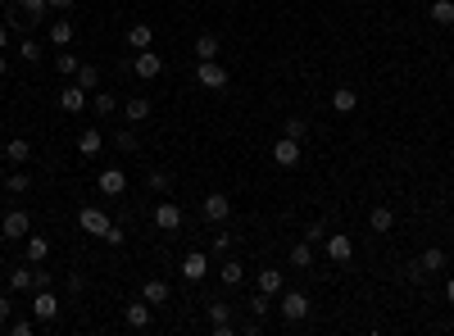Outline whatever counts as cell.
Here are the masks:
<instances>
[{
	"instance_id": "1",
	"label": "cell",
	"mask_w": 454,
	"mask_h": 336,
	"mask_svg": "<svg viewBox=\"0 0 454 336\" xmlns=\"http://www.w3.org/2000/svg\"><path fill=\"white\" fill-rule=\"evenodd\" d=\"M78 228L87 232V236H109V228H114V223H109V214L105 209H96V205H87V209H78Z\"/></svg>"
},
{
	"instance_id": "2",
	"label": "cell",
	"mask_w": 454,
	"mask_h": 336,
	"mask_svg": "<svg viewBox=\"0 0 454 336\" xmlns=\"http://www.w3.org/2000/svg\"><path fill=\"white\" fill-rule=\"evenodd\" d=\"M277 314L287 318V322H300L304 314H309V295H300V291H282V305H277Z\"/></svg>"
},
{
	"instance_id": "3",
	"label": "cell",
	"mask_w": 454,
	"mask_h": 336,
	"mask_svg": "<svg viewBox=\"0 0 454 336\" xmlns=\"http://www.w3.org/2000/svg\"><path fill=\"white\" fill-rule=\"evenodd\" d=\"M195 82L210 86V91H223V86H227V68L218 64V59H205V64L195 68Z\"/></svg>"
},
{
	"instance_id": "4",
	"label": "cell",
	"mask_w": 454,
	"mask_h": 336,
	"mask_svg": "<svg viewBox=\"0 0 454 336\" xmlns=\"http://www.w3.org/2000/svg\"><path fill=\"white\" fill-rule=\"evenodd\" d=\"M327 259H332V264H350L354 259V241L346 232H327Z\"/></svg>"
},
{
	"instance_id": "5",
	"label": "cell",
	"mask_w": 454,
	"mask_h": 336,
	"mask_svg": "<svg viewBox=\"0 0 454 336\" xmlns=\"http://www.w3.org/2000/svg\"><path fill=\"white\" fill-rule=\"evenodd\" d=\"M28 228H32V218L23 214V209H9V214H5V223H0L5 241H23V236H28Z\"/></svg>"
},
{
	"instance_id": "6",
	"label": "cell",
	"mask_w": 454,
	"mask_h": 336,
	"mask_svg": "<svg viewBox=\"0 0 454 336\" xmlns=\"http://www.w3.org/2000/svg\"><path fill=\"white\" fill-rule=\"evenodd\" d=\"M55 314H59V300L51 295V286H46V291H36V295H32V318H36V322H55Z\"/></svg>"
},
{
	"instance_id": "7",
	"label": "cell",
	"mask_w": 454,
	"mask_h": 336,
	"mask_svg": "<svg viewBox=\"0 0 454 336\" xmlns=\"http://www.w3.org/2000/svg\"><path fill=\"white\" fill-rule=\"evenodd\" d=\"M155 228H159V232H177V228H182V209H177L173 200H159V205H155Z\"/></svg>"
},
{
	"instance_id": "8",
	"label": "cell",
	"mask_w": 454,
	"mask_h": 336,
	"mask_svg": "<svg viewBox=\"0 0 454 336\" xmlns=\"http://www.w3.org/2000/svg\"><path fill=\"white\" fill-rule=\"evenodd\" d=\"M132 68H137L141 82H155L159 73H164V59H159L155 51H137V64H132Z\"/></svg>"
},
{
	"instance_id": "9",
	"label": "cell",
	"mask_w": 454,
	"mask_h": 336,
	"mask_svg": "<svg viewBox=\"0 0 454 336\" xmlns=\"http://www.w3.org/2000/svg\"><path fill=\"white\" fill-rule=\"evenodd\" d=\"M273 164H277V168H296V164H300V141L282 136V141L273 146Z\"/></svg>"
},
{
	"instance_id": "10",
	"label": "cell",
	"mask_w": 454,
	"mask_h": 336,
	"mask_svg": "<svg viewBox=\"0 0 454 336\" xmlns=\"http://www.w3.org/2000/svg\"><path fill=\"white\" fill-rule=\"evenodd\" d=\"M227 214H232V200H227L223 191H210V195H205V218H210V223H223Z\"/></svg>"
},
{
	"instance_id": "11",
	"label": "cell",
	"mask_w": 454,
	"mask_h": 336,
	"mask_svg": "<svg viewBox=\"0 0 454 336\" xmlns=\"http://www.w3.org/2000/svg\"><path fill=\"white\" fill-rule=\"evenodd\" d=\"M123 318H128V327H150V300H145V295H141V300H132L128 309H123Z\"/></svg>"
},
{
	"instance_id": "12",
	"label": "cell",
	"mask_w": 454,
	"mask_h": 336,
	"mask_svg": "<svg viewBox=\"0 0 454 336\" xmlns=\"http://www.w3.org/2000/svg\"><path fill=\"white\" fill-rule=\"evenodd\" d=\"M205 273H210V259H205L200 250H191L187 259H182V278L187 282H205Z\"/></svg>"
},
{
	"instance_id": "13",
	"label": "cell",
	"mask_w": 454,
	"mask_h": 336,
	"mask_svg": "<svg viewBox=\"0 0 454 336\" xmlns=\"http://www.w3.org/2000/svg\"><path fill=\"white\" fill-rule=\"evenodd\" d=\"M128 46H132V51H150V46H155V28H150V23H132V28H128Z\"/></svg>"
},
{
	"instance_id": "14",
	"label": "cell",
	"mask_w": 454,
	"mask_h": 336,
	"mask_svg": "<svg viewBox=\"0 0 454 336\" xmlns=\"http://www.w3.org/2000/svg\"><path fill=\"white\" fill-rule=\"evenodd\" d=\"M100 146H105V136L96 132V128L78 132V155H82V159H96V155H100Z\"/></svg>"
},
{
	"instance_id": "15",
	"label": "cell",
	"mask_w": 454,
	"mask_h": 336,
	"mask_svg": "<svg viewBox=\"0 0 454 336\" xmlns=\"http://www.w3.org/2000/svg\"><path fill=\"white\" fill-rule=\"evenodd\" d=\"M123 191H128L123 168H105V173H100V195H123Z\"/></svg>"
},
{
	"instance_id": "16",
	"label": "cell",
	"mask_w": 454,
	"mask_h": 336,
	"mask_svg": "<svg viewBox=\"0 0 454 336\" xmlns=\"http://www.w3.org/2000/svg\"><path fill=\"white\" fill-rule=\"evenodd\" d=\"M259 291H264V295H282V291H287L282 268H259Z\"/></svg>"
},
{
	"instance_id": "17",
	"label": "cell",
	"mask_w": 454,
	"mask_h": 336,
	"mask_svg": "<svg viewBox=\"0 0 454 336\" xmlns=\"http://www.w3.org/2000/svg\"><path fill=\"white\" fill-rule=\"evenodd\" d=\"M28 155H32V146L23 141V136H9V141H5V159H9V168L28 164Z\"/></svg>"
},
{
	"instance_id": "18",
	"label": "cell",
	"mask_w": 454,
	"mask_h": 336,
	"mask_svg": "<svg viewBox=\"0 0 454 336\" xmlns=\"http://www.w3.org/2000/svg\"><path fill=\"white\" fill-rule=\"evenodd\" d=\"M354 105H359V91H354V86H336V91H332V109H336V114H354Z\"/></svg>"
},
{
	"instance_id": "19",
	"label": "cell",
	"mask_w": 454,
	"mask_h": 336,
	"mask_svg": "<svg viewBox=\"0 0 454 336\" xmlns=\"http://www.w3.org/2000/svg\"><path fill=\"white\" fill-rule=\"evenodd\" d=\"M368 228H373L377 236H386L391 228H396V214H391L386 205H373V214H368Z\"/></svg>"
},
{
	"instance_id": "20",
	"label": "cell",
	"mask_w": 454,
	"mask_h": 336,
	"mask_svg": "<svg viewBox=\"0 0 454 336\" xmlns=\"http://www.w3.org/2000/svg\"><path fill=\"white\" fill-rule=\"evenodd\" d=\"M210 322H214V332H218V336H227V332H232V305L210 300Z\"/></svg>"
},
{
	"instance_id": "21",
	"label": "cell",
	"mask_w": 454,
	"mask_h": 336,
	"mask_svg": "<svg viewBox=\"0 0 454 336\" xmlns=\"http://www.w3.org/2000/svg\"><path fill=\"white\" fill-rule=\"evenodd\" d=\"M82 105H87V91H82V86H64V91H59V109L82 114Z\"/></svg>"
},
{
	"instance_id": "22",
	"label": "cell",
	"mask_w": 454,
	"mask_h": 336,
	"mask_svg": "<svg viewBox=\"0 0 454 336\" xmlns=\"http://www.w3.org/2000/svg\"><path fill=\"white\" fill-rule=\"evenodd\" d=\"M218 51H223V41H218L214 32L195 36V59H200V64H205V59H218Z\"/></svg>"
},
{
	"instance_id": "23",
	"label": "cell",
	"mask_w": 454,
	"mask_h": 336,
	"mask_svg": "<svg viewBox=\"0 0 454 336\" xmlns=\"http://www.w3.org/2000/svg\"><path fill=\"white\" fill-rule=\"evenodd\" d=\"M123 118H128V123H145V118H150V101H145V96H132V101L123 105Z\"/></svg>"
},
{
	"instance_id": "24",
	"label": "cell",
	"mask_w": 454,
	"mask_h": 336,
	"mask_svg": "<svg viewBox=\"0 0 454 336\" xmlns=\"http://www.w3.org/2000/svg\"><path fill=\"white\" fill-rule=\"evenodd\" d=\"M14 9L28 23H36V19H46V9H51V5H46V0H14Z\"/></svg>"
},
{
	"instance_id": "25",
	"label": "cell",
	"mask_w": 454,
	"mask_h": 336,
	"mask_svg": "<svg viewBox=\"0 0 454 336\" xmlns=\"http://www.w3.org/2000/svg\"><path fill=\"white\" fill-rule=\"evenodd\" d=\"M314 264V241H296L291 245V268H309Z\"/></svg>"
},
{
	"instance_id": "26",
	"label": "cell",
	"mask_w": 454,
	"mask_h": 336,
	"mask_svg": "<svg viewBox=\"0 0 454 336\" xmlns=\"http://www.w3.org/2000/svg\"><path fill=\"white\" fill-rule=\"evenodd\" d=\"M141 295H145L150 305H164V300H168V282H164V278H150V282L141 286Z\"/></svg>"
},
{
	"instance_id": "27",
	"label": "cell",
	"mask_w": 454,
	"mask_h": 336,
	"mask_svg": "<svg viewBox=\"0 0 454 336\" xmlns=\"http://www.w3.org/2000/svg\"><path fill=\"white\" fill-rule=\"evenodd\" d=\"M427 14H432V23L450 28V23H454V0H432V9H427Z\"/></svg>"
},
{
	"instance_id": "28",
	"label": "cell",
	"mask_w": 454,
	"mask_h": 336,
	"mask_svg": "<svg viewBox=\"0 0 454 336\" xmlns=\"http://www.w3.org/2000/svg\"><path fill=\"white\" fill-rule=\"evenodd\" d=\"M418 264H423V273H440V268H445V250H440V245H427Z\"/></svg>"
},
{
	"instance_id": "29",
	"label": "cell",
	"mask_w": 454,
	"mask_h": 336,
	"mask_svg": "<svg viewBox=\"0 0 454 336\" xmlns=\"http://www.w3.org/2000/svg\"><path fill=\"white\" fill-rule=\"evenodd\" d=\"M73 41V19H55L51 23V46H68Z\"/></svg>"
},
{
	"instance_id": "30",
	"label": "cell",
	"mask_w": 454,
	"mask_h": 336,
	"mask_svg": "<svg viewBox=\"0 0 454 336\" xmlns=\"http://www.w3.org/2000/svg\"><path fill=\"white\" fill-rule=\"evenodd\" d=\"M46 255H51V241L46 236H28V264H41Z\"/></svg>"
},
{
	"instance_id": "31",
	"label": "cell",
	"mask_w": 454,
	"mask_h": 336,
	"mask_svg": "<svg viewBox=\"0 0 454 336\" xmlns=\"http://www.w3.org/2000/svg\"><path fill=\"white\" fill-rule=\"evenodd\" d=\"M9 291H36L32 268H14V273H9Z\"/></svg>"
},
{
	"instance_id": "32",
	"label": "cell",
	"mask_w": 454,
	"mask_h": 336,
	"mask_svg": "<svg viewBox=\"0 0 454 336\" xmlns=\"http://www.w3.org/2000/svg\"><path fill=\"white\" fill-rule=\"evenodd\" d=\"M218 278H223V286H241V278H245V268L237 264V259H227V264L218 268Z\"/></svg>"
},
{
	"instance_id": "33",
	"label": "cell",
	"mask_w": 454,
	"mask_h": 336,
	"mask_svg": "<svg viewBox=\"0 0 454 336\" xmlns=\"http://www.w3.org/2000/svg\"><path fill=\"white\" fill-rule=\"evenodd\" d=\"M91 109H96V114H100V118H109V114H114V109H118V101H114V96H109V91H96Z\"/></svg>"
},
{
	"instance_id": "34",
	"label": "cell",
	"mask_w": 454,
	"mask_h": 336,
	"mask_svg": "<svg viewBox=\"0 0 454 336\" xmlns=\"http://www.w3.org/2000/svg\"><path fill=\"white\" fill-rule=\"evenodd\" d=\"M78 86H82V91L100 86V68H96V64H82V68H78Z\"/></svg>"
},
{
	"instance_id": "35",
	"label": "cell",
	"mask_w": 454,
	"mask_h": 336,
	"mask_svg": "<svg viewBox=\"0 0 454 336\" xmlns=\"http://www.w3.org/2000/svg\"><path fill=\"white\" fill-rule=\"evenodd\" d=\"M304 132H309L304 118H287V123H282V136H291V141H304Z\"/></svg>"
},
{
	"instance_id": "36",
	"label": "cell",
	"mask_w": 454,
	"mask_h": 336,
	"mask_svg": "<svg viewBox=\"0 0 454 336\" xmlns=\"http://www.w3.org/2000/svg\"><path fill=\"white\" fill-rule=\"evenodd\" d=\"M145 186H150V191H159V195H164L168 186H173V178H168L164 168H150V178H145Z\"/></svg>"
},
{
	"instance_id": "37",
	"label": "cell",
	"mask_w": 454,
	"mask_h": 336,
	"mask_svg": "<svg viewBox=\"0 0 454 336\" xmlns=\"http://www.w3.org/2000/svg\"><path fill=\"white\" fill-rule=\"evenodd\" d=\"M55 68H59V73H64V78H68V73H78L82 64H78V55H73V51H59V55H55Z\"/></svg>"
},
{
	"instance_id": "38",
	"label": "cell",
	"mask_w": 454,
	"mask_h": 336,
	"mask_svg": "<svg viewBox=\"0 0 454 336\" xmlns=\"http://www.w3.org/2000/svg\"><path fill=\"white\" fill-rule=\"evenodd\" d=\"M28 173H5V191H14V195H23V191H28Z\"/></svg>"
},
{
	"instance_id": "39",
	"label": "cell",
	"mask_w": 454,
	"mask_h": 336,
	"mask_svg": "<svg viewBox=\"0 0 454 336\" xmlns=\"http://www.w3.org/2000/svg\"><path fill=\"white\" fill-rule=\"evenodd\" d=\"M19 55L28 59V64H36V59L46 55V46H41V41H23V46H19Z\"/></svg>"
},
{
	"instance_id": "40",
	"label": "cell",
	"mask_w": 454,
	"mask_h": 336,
	"mask_svg": "<svg viewBox=\"0 0 454 336\" xmlns=\"http://www.w3.org/2000/svg\"><path fill=\"white\" fill-rule=\"evenodd\" d=\"M268 305H273V295H264V291H259V295L250 300V314H254V318H264V314H268Z\"/></svg>"
},
{
	"instance_id": "41",
	"label": "cell",
	"mask_w": 454,
	"mask_h": 336,
	"mask_svg": "<svg viewBox=\"0 0 454 336\" xmlns=\"http://www.w3.org/2000/svg\"><path fill=\"white\" fill-rule=\"evenodd\" d=\"M32 282H36V291H46V286L55 282V273L51 268H32Z\"/></svg>"
},
{
	"instance_id": "42",
	"label": "cell",
	"mask_w": 454,
	"mask_h": 336,
	"mask_svg": "<svg viewBox=\"0 0 454 336\" xmlns=\"http://www.w3.org/2000/svg\"><path fill=\"white\" fill-rule=\"evenodd\" d=\"M32 327H36V318H19V322H9V332H14V336H32Z\"/></svg>"
},
{
	"instance_id": "43",
	"label": "cell",
	"mask_w": 454,
	"mask_h": 336,
	"mask_svg": "<svg viewBox=\"0 0 454 336\" xmlns=\"http://www.w3.org/2000/svg\"><path fill=\"white\" fill-rule=\"evenodd\" d=\"M304 241H327V223H309V232H304Z\"/></svg>"
},
{
	"instance_id": "44",
	"label": "cell",
	"mask_w": 454,
	"mask_h": 336,
	"mask_svg": "<svg viewBox=\"0 0 454 336\" xmlns=\"http://www.w3.org/2000/svg\"><path fill=\"white\" fill-rule=\"evenodd\" d=\"M64 286H68L73 295H82V291H87V278H82V273H68V282H64Z\"/></svg>"
},
{
	"instance_id": "45",
	"label": "cell",
	"mask_w": 454,
	"mask_h": 336,
	"mask_svg": "<svg viewBox=\"0 0 454 336\" xmlns=\"http://www.w3.org/2000/svg\"><path fill=\"white\" fill-rule=\"evenodd\" d=\"M114 141H118V151H137V132H118Z\"/></svg>"
},
{
	"instance_id": "46",
	"label": "cell",
	"mask_w": 454,
	"mask_h": 336,
	"mask_svg": "<svg viewBox=\"0 0 454 336\" xmlns=\"http://www.w3.org/2000/svg\"><path fill=\"white\" fill-rule=\"evenodd\" d=\"M214 250H218V255L232 250V232H218V236H214Z\"/></svg>"
},
{
	"instance_id": "47",
	"label": "cell",
	"mask_w": 454,
	"mask_h": 336,
	"mask_svg": "<svg viewBox=\"0 0 454 336\" xmlns=\"http://www.w3.org/2000/svg\"><path fill=\"white\" fill-rule=\"evenodd\" d=\"M404 278H409V282H423V278H427V273H423V264H418V259H413V264H409V268H404Z\"/></svg>"
},
{
	"instance_id": "48",
	"label": "cell",
	"mask_w": 454,
	"mask_h": 336,
	"mask_svg": "<svg viewBox=\"0 0 454 336\" xmlns=\"http://www.w3.org/2000/svg\"><path fill=\"white\" fill-rule=\"evenodd\" d=\"M46 5H51V9H59V14H68V9H73V0H46Z\"/></svg>"
},
{
	"instance_id": "49",
	"label": "cell",
	"mask_w": 454,
	"mask_h": 336,
	"mask_svg": "<svg viewBox=\"0 0 454 336\" xmlns=\"http://www.w3.org/2000/svg\"><path fill=\"white\" fill-rule=\"evenodd\" d=\"M9 309H14V305H9V295H0V322H9Z\"/></svg>"
},
{
	"instance_id": "50",
	"label": "cell",
	"mask_w": 454,
	"mask_h": 336,
	"mask_svg": "<svg viewBox=\"0 0 454 336\" xmlns=\"http://www.w3.org/2000/svg\"><path fill=\"white\" fill-rule=\"evenodd\" d=\"M445 300L454 305V278H445Z\"/></svg>"
},
{
	"instance_id": "51",
	"label": "cell",
	"mask_w": 454,
	"mask_h": 336,
	"mask_svg": "<svg viewBox=\"0 0 454 336\" xmlns=\"http://www.w3.org/2000/svg\"><path fill=\"white\" fill-rule=\"evenodd\" d=\"M5 46H9V28H0V51H5Z\"/></svg>"
},
{
	"instance_id": "52",
	"label": "cell",
	"mask_w": 454,
	"mask_h": 336,
	"mask_svg": "<svg viewBox=\"0 0 454 336\" xmlns=\"http://www.w3.org/2000/svg\"><path fill=\"white\" fill-rule=\"evenodd\" d=\"M0 78H5V55H0Z\"/></svg>"
}]
</instances>
